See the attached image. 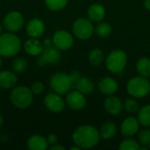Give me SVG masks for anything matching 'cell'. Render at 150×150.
<instances>
[{"instance_id": "cell-1", "label": "cell", "mask_w": 150, "mask_h": 150, "mask_svg": "<svg viewBox=\"0 0 150 150\" xmlns=\"http://www.w3.org/2000/svg\"><path fill=\"white\" fill-rule=\"evenodd\" d=\"M100 139L99 131L90 125H83L77 127L72 134L74 143L81 149H88L96 147L99 143Z\"/></svg>"}, {"instance_id": "cell-2", "label": "cell", "mask_w": 150, "mask_h": 150, "mask_svg": "<svg viewBox=\"0 0 150 150\" xmlns=\"http://www.w3.org/2000/svg\"><path fill=\"white\" fill-rule=\"evenodd\" d=\"M21 49V41L14 33H6L0 35V55L12 57Z\"/></svg>"}, {"instance_id": "cell-3", "label": "cell", "mask_w": 150, "mask_h": 150, "mask_svg": "<svg viewBox=\"0 0 150 150\" xmlns=\"http://www.w3.org/2000/svg\"><path fill=\"white\" fill-rule=\"evenodd\" d=\"M127 91L133 98H145L150 92V82L147 77L142 76H134L128 81L127 84Z\"/></svg>"}, {"instance_id": "cell-4", "label": "cell", "mask_w": 150, "mask_h": 150, "mask_svg": "<svg viewBox=\"0 0 150 150\" xmlns=\"http://www.w3.org/2000/svg\"><path fill=\"white\" fill-rule=\"evenodd\" d=\"M75 85V82L71 75L64 72H57L50 78V87L54 92L60 95L67 94L70 91L71 88Z\"/></svg>"}, {"instance_id": "cell-5", "label": "cell", "mask_w": 150, "mask_h": 150, "mask_svg": "<svg viewBox=\"0 0 150 150\" xmlns=\"http://www.w3.org/2000/svg\"><path fill=\"white\" fill-rule=\"evenodd\" d=\"M33 98V92L25 86H17L13 88L10 96L12 105L18 109L27 108L32 104Z\"/></svg>"}, {"instance_id": "cell-6", "label": "cell", "mask_w": 150, "mask_h": 150, "mask_svg": "<svg viewBox=\"0 0 150 150\" xmlns=\"http://www.w3.org/2000/svg\"><path fill=\"white\" fill-rule=\"evenodd\" d=\"M127 62V54L120 49L112 50L105 58L106 69L112 73H120L126 68Z\"/></svg>"}, {"instance_id": "cell-7", "label": "cell", "mask_w": 150, "mask_h": 150, "mask_svg": "<svg viewBox=\"0 0 150 150\" xmlns=\"http://www.w3.org/2000/svg\"><path fill=\"white\" fill-rule=\"evenodd\" d=\"M74 35L79 40H88L94 33V26L90 19L85 18H77L72 25Z\"/></svg>"}, {"instance_id": "cell-8", "label": "cell", "mask_w": 150, "mask_h": 150, "mask_svg": "<svg viewBox=\"0 0 150 150\" xmlns=\"http://www.w3.org/2000/svg\"><path fill=\"white\" fill-rule=\"evenodd\" d=\"M61 59V54L54 45L44 46L42 53L38 56L37 63L39 66L43 67L47 64H56Z\"/></svg>"}, {"instance_id": "cell-9", "label": "cell", "mask_w": 150, "mask_h": 150, "mask_svg": "<svg viewBox=\"0 0 150 150\" xmlns=\"http://www.w3.org/2000/svg\"><path fill=\"white\" fill-rule=\"evenodd\" d=\"M4 27L10 33H16L19 31L24 25L23 15L16 11L8 12L3 20Z\"/></svg>"}, {"instance_id": "cell-10", "label": "cell", "mask_w": 150, "mask_h": 150, "mask_svg": "<svg viewBox=\"0 0 150 150\" xmlns=\"http://www.w3.org/2000/svg\"><path fill=\"white\" fill-rule=\"evenodd\" d=\"M53 45L59 50H68L74 44V38L66 30H59L53 35Z\"/></svg>"}, {"instance_id": "cell-11", "label": "cell", "mask_w": 150, "mask_h": 150, "mask_svg": "<svg viewBox=\"0 0 150 150\" xmlns=\"http://www.w3.org/2000/svg\"><path fill=\"white\" fill-rule=\"evenodd\" d=\"M61 96L62 95L55 92L48 93L44 98V105L48 111L55 113L62 112L65 108V101Z\"/></svg>"}, {"instance_id": "cell-12", "label": "cell", "mask_w": 150, "mask_h": 150, "mask_svg": "<svg viewBox=\"0 0 150 150\" xmlns=\"http://www.w3.org/2000/svg\"><path fill=\"white\" fill-rule=\"evenodd\" d=\"M66 103L72 110L80 111L85 107L86 98L84 94H83L79 91H72L67 93Z\"/></svg>"}, {"instance_id": "cell-13", "label": "cell", "mask_w": 150, "mask_h": 150, "mask_svg": "<svg viewBox=\"0 0 150 150\" xmlns=\"http://www.w3.org/2000/svg\"><path fill=\"white\" fill-rule=\"evenodd\" d=\"M26 33L30 38H40L45 32V24L40 18H33L26 25Z\"/></svg>"}, {"instance_id": "cell-14", "label": "cell", "mask_w": 150, "mask_h": 150, "mask_svg": "<svg viewBox=\"0 0 150 150\" xmlns=\"http://www.w3.org/2000/svg\"><path fill=\"white\" fill-rule=\"evenodd\" d=\"M98 88L103 94L110 96L117 92L119 85H118V83L112 77L105 76V77L101 78L98 81Z\"/></svg>"}, {"instance_id": "cell-15", "label": "cell", "mask_w": 150, "mask_h": 150, "mask_svg": "<svg viewBox=\"0 0 150 150\" xmlns=\"http://www.w3.org/2000/svg\"><path fill=\"white\" fill-rule=\"evenodd\" d=\"M104 107H105V111L112 115L120 114L124 108L120 98H119L118 97H115L113 95L108 96V98L105 100Z\"/></svg>"}, {"instance_id": "cell-16", "label": "cell", "mask_w": 150, "mask_h": 150, "mask_svg": "<svg viewBox=\"0 0 150 150\" xmlns=\"http://www.w3.org/2000/svg\"><path fill=\"white\" fill-rule=\"evenodd\" d=\"M140 122L134 117H127L121 124L120 131L125 137L134 136L139 130Z\"/></svg>"}, {"instance_id": "cell-17", "label": "cell", "mask_w": 150, "mask_h": 150, "mask_svg": "<svg viewBox=\"0 0 150 150\" xmlns=\"http://www.w3.org/2000/svg\"><path fill=\"white\" fill-rule=\"evenodd\" d=\"M87 15L91 22L99 23L103 21L105 17V9L102 4L95 3L89 7L87 11Z\"/></svg>"}, {"instance_id": "cell-18", "label": "cell", "mask_w": 150, "mask_h": 150, "mask_svg": "<svg viewBox=\"0 0 150 150\" xmlns=\"http://www.w3.org/2000/svg\"><path fill=\"white\" fill-rule=\"evenodd\" d=\"M24 49L29 55L39 56L44 49V45L37 38H30L25 42Z\"/></svg>"}, {"instance_id": "cell-19", "label": "cell", "mask_w": 150, "mask_h": 150, "mask_svg": "<svg viewBox=\"0 0 150 150\" xmlns=\"http://www.w3.org/2000/svg\"><path fill=\"white\" fill-rule=\"evenodd\" d=\"M18 82V77L13 71L3 70L0 71V88L9 90L13 88Z\"/></svg>"}, {"instance_id": "cell-20", "label": "cell", "mask_w": 150, "mask_h": 150, "mask_svg": "<svg viewBox=\"0 0 150 150\" xmlns=\"http://www.w3.org/2000/svg\"><path fill=\"white\" fill-rule=\"evenodd\" d=\"M48 145L47 138L39 134L32 135L27 141V148L30 150H46Z\"/></svg>"}, {"instance_id": "cell-21", "label": "cell", "mask_w": 150, "mask_h": 150, "mask_svg": "<svg viewBox=\"0 0 150 150\" xmlns=\"http://www.w3.org/2000/svg\"><path fill=\"white\" fill-rule=\"evenodd\" d=\"M75 87L77 91L84 95H89L92 93L95 90L94 83L91 81V78L85 76H80V78L76 82Z\"/></svg>"}, {"instance_id": "cell-22", "label": "cell", "mask_w": 150, "mask_h": 150, "mask_svg": "<svg viewBox=\"0 0 150 150\" xmlns=\"http://www.w3.org/2000/svg\"><path fill=\"white\" fill-rule=\"evenodd\" d=\"M117 133V126L115 123L112 121L105 122L99 130V134L101 136V139L103 140H110L115 136Z\"/></svg>"}, {"instance_id": "cell-23", "label": "cell", "mask_w": 150, "mask_h": 150, "mask_svg": "<svg viewBox=\"0 0 150 150\" xmlns=\"http://www.w3.org/2000/svg\"><path fill=\"white\" fill-rule=\"evenodd\" d=\"M136 70L140 76L144 77L150 76V58L141 57L136 62Z\"/></svg>"}, {"instance_id": "cell-24", "label": "cell", "mask_w": 150, "mask_h": 150, "mask_svg": "<svg viewBox=\"0 0 150 150\" xmlns=\"http://www.w3.org/2000/svg\"><path fill=\"white\" fill-rule=\"evenodd\" d=\"M105 60L104 53L99 48H93L89 53V62L91 65L98 67Z\"/></svg>"}, {"instance_id": "cell-25", "label": "cell", "mask_w": 150, "mask_h": 150, "mask_svg": "<svg viewBox=\"0 0 150 150\" xmlns=\"http://www.w3.org/2000/svg\"><path fill=\"white\" fill-rule=\"evenodd\" d=\"M137 120L143 127H150V105L142 106L138 111Z\"/></svg>"}, {"instance_id": "cell-26", "label": "cell", "mask_w": 150, "mask_h": 150, "mask_svg": "<svg viewBox=\"0 0 150 150\" xmlns=\"http://www.w3.org/2000/svg\"><path fill=\"white\" fill-rule=\"evenodd\" d=\"M112 32V25L109 23L106 22H99L97 26L95 27V33L98 36L101 37V38H106L108 36L111 35Z\"/></svg>"}, {"instance_id": "cell-27", "label": "cell", "mask_w": 150, "mask_h": 150, "mask_svg": "<svg viewBox=\"0 0 150 150\" xmlns=\"http://www.w3.org/2000/svg\"><path fill=\"white\" fill-rule=\"evenodd\" d=\"M44 1L47 7L53 11H59L64 9L69 3V0H44Z\"/></svg>"}, {"instance_id": "cell-28", "label": "cell", "mask_w": 150, "mask_h": 150, "mask_svg": "<svg viewBox=\"0 0 150 150\" xmlns=\"http://www.w3.org/2000/svg\"><path fill=\"white\" fill-rule=\"evenodd\" d=\"M140 143L133 139H130L129 137L122 141L119 146V149L120 150H140Z\"/></svg>"}, {"instance_id": "cell-29", "label": "cell", "mask_w": 150, "mask_h": 150, "mask_svg": "<svg viewBox=\"0 0 150 150\" xmlns=\"http://www.w3.org/2000/svg\"><path fill=\"white\" fill-rule=\"evenodd\" d=\"M27 62L24 57L16 58L11 64V68L15 73H22L27 69Z\"/></svg>"}, {"instance_id": "cell-30", "label": "cell", "mask_w": 150, "mask_h": 150, "mask_svg": "<svg viewBox=\"0 0 150 150\" xmlns=\"http://www.w3.org/2000/svg\"><path fill=\"white\" fill-rule=\"evenodd\" d=\"M125 110L129 113H135L139 111V105L134 98H127L123 104Z\"/></svg>"}, {"instance_id": "cell-31", "label": "cell", "mask_w": 150, "mask_h": 150, "mask_svg": "<svg viewBox=\"0 0 150 150\" xmlns=\"http://www.w3.org/2000/svg\"><path fill=\"white\" fill-rule=\"evenodd\" d=\"M139 143L142 146H149L150 145V130L148 128L142 129L138 135Z\"/></svg>"}, {"instance_id": "cell-32", "label": "cell", "mask_w": 150, "mask_h": 150, "mask_svg": "<svg viewBox=\"0 0 150 150\" xmlns=\"http://www.w3.org/2000/svg\"><path fill=\"white\" fill-rule=\"evenodd\" d=\"M44 89H45V86L41 82H35L32 84L30 90L33 95H39L41 92H43Z\"/></svg>"}, {"instance_id": "cell-33", "label": "cell", "mask_w": 150, "mask_h": 150, "mask_svg": "<svg viewBox=\"0 0 150 150\" xmlns=\"http://www.w3.org/2000/svg\"><path fill=\"white\" fill-rule=\"evenodd\" d=\"M47 140L48 144H50V145H54L58 142V137L55 134H50L47 136Z\"/></svg>"}, {"instance_id": "cell-34", "label": "cell", "mask_w": 150, "mask_h": 150, "mask_svg": "<svg viewBox=\"0 0 150 150\" xmlns=\"http://www.w3.org/2000/svg\"><path fill=\"white\" fill-rule=\"evenodd\" d=\"M51 150H65V148L61 146V145H58L57 143L54 144V145H52L51 148H50Z\"/></svg>"}, {"instance_id": "cell-35", "label": "cell", "mask_w": 150, "mask_h": 150, "mask_svg": "<svg viewBox=\"0 0 150 150\" xmlns=\"http://www.w3.org/2000/svg\"><path fill=\"white\" fill-rule=\"evenodd\" d=\"M144 7L150 11V0H145L144 1Z\"/></svg>"}, {"instance_id": "cell-36", "label": "cell", "mask_w": 150, "mask_h": 150, "mask_svg": "<svg viewBox=\"0 0 150 150\" xmlns=\"http://www.w3.org/2000/svg\"><path fill=\"white\" fill-rule=\"evenodd\" d=\"M81 149L78 147V146H76V147H72V148H70V150H80Z\"/></svg>"}, {"instance_id": "cell-37", "label": "cell", "mask_w": 150, "mask_h": 150, "mask_svg": "<svg viewBox=\"0 0 150 150\" xmlns=\"http://www.w3.org/2000/svg\"><path fill=\"white\" fill-rule=\"evenodd\" d=\"M4 124V118L2 117V115L0 114V127Z\"/></svg>"}, {"instance_id": "cell-38", "label": "cell", "mask_w": 150, "mask_h": 150, "mask_svg": "<svg viewBox=\"0 0 150 150\" xmlns=\"http://www.w3.org/2000/svg\"><path fill=\"white\" fill-rule=\"evenodd\" d=\"M2 33H3V26L0 25V35L2 34Z\"/></svg>"}, {"instance_id": "cell-39", "label": "cell", "mask_w": 150, "mask_h": 150, "mask_svg": "<svg viewBox=\"0 0 150 150\" xmlns=\"http://www.w3.org/2000/svg\"><path fill=\"white\" fill-rule=\"evenodd\" d=\"M2 63H3V61H2V56L0 55V68H1V66H2Z\"/></svg>"}]
</instances>
